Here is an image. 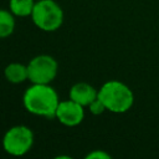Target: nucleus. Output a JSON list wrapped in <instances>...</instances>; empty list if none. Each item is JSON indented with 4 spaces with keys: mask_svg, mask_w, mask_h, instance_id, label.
<instances>
[{
    "mask_svg": "<svg viewBox=\"0 0 159 159\" xmlns=\"http://www.w3.org/2000/svg\"><path fill=\"white\" fill-rule=\"evenodd\" d=\"M22 103L26 111L32 114L53 118L56 117L60 99L57 92L51 86L32 83V86L25 91Z\"/></svg>",
    "mask_w": 159,
    "mask_h": 159,
    "instance_id": "obj_1",
    "label": "nucleus"
},
{
    "mask_svg": "<svg viewBox=\"0 0 159 159\" xmlns=\"http://www.w3.org/2000/svg\"><path fill=\"white\" fill-rule=\"evenodd\" d=\"M98 98L104 103L107 111L113 113H125L134 103L132 89L117 80L106 82L98 91Z\"/></svg>",
    "mask_w": 159,
    "mask_h": 159,
    "instance_id": "obj_2",
    "label": "nucleus"
},
{
    "mask_svg": "<svg viewBox=\"0 0 159 159\" xmlns=\"http://www.w3.org/2000/svg\"><path fill=\"white\" fill-rule=\"evenodd\" d=\"M31 19L43 31H55L63 22V11L55 0H39L35 2Z\"/></svg>",
    "mask_w": 159,
    "mask_h": 159,
    "instance_id": "obj_3",
    "label": "nucleus"
},
{
    "mask_svg": "<svg viewBox=\"0 0 159 159\" xmlns=\"http://www.w3.org/2000/svg\"><path fill=\"white\" fill-rule=\"evenodd\" d=\"M34 144V133L26 125L11 127L2 138V148L6 153L14 157L26 154Z\"/></svg>",
    "mask_w": 159,
    "mask_h": 159,
    "instance_id": "obj_4",
    "label": "nucleus"
},
{
    "mask_svg": "<svg viewBox=\"0 0 159 159\" xmlns=\"http://www.w3.org/2000/svg\"><path fill=\"white\" fill-rule=\"evenodd\" d=\"M57 61L48 55H39L34 57L27 65L29 80L32 83L48 84L57 75Z\"/></svg>",
    "mask_w": 159,
    "mask_h": 159,
    "instance_id": "obj_5",
    "label": "nucleus"
},
{
    "mask_svg": "<svg viewBox=\"0 0 159 159\" xmlns=\"http://www.w3.org/2000/svg\"><path fill=\"white\" fill-rule=\"evenodd\" d=\"M56 118L67 127H75L84 118L83 106L72 101L71 98L67 101H60L56 111Z\"/></svg>",
    "mask_w": 159,
    "mask_h": 159,
    "instance_id": "obj_6",
    "label": "nucleus"
},
{
    "mask_svg": "<svg viewBox=\"0 0 159 159\" xmlns=\"http://www.w3.org/2000/svg\"><path fill=\"white\" fill-rule=\"evenodd\" d=\"M98 97V91L86 82H78L70 89V98L81 106H89Z\"/></svg>",
    "mask_w": 159,
    "mask_h": 159,
    "instance_id": "obj_7",
    "label": "nucleus"
},
{
    "mask_svg": "<svg viewBox=\"0 0 159 159\" xmlns=\"http://www.w3.org/2000/svg\"><path fill=\"white\" fill-rule=\"evenodd\" d=\"M4 75L6 80L11 83H21L26 80H29V73H27V66L17 62L9 63L5 67Z\"/></svg>",
    "mask_w": 159,
    "mask_h": 159,
    "instance_id": "obj_8",
    "label": "nucleus"
},
{
    "mask_svg": "<svg viewBox=\"0 0 159 159\" xmlns=\"http://www.w3.org/2000/svg\"><path fill=\"white\" fill-rule=\"evenodd\" d=\"M9 6H10V11L14 15L25 17V16H31L35 6V1L34 0H10Z\"/></svg>",
    "mask_w": 159,
    "mask_h": 159,
    "instance_id": "obj_9",
    "label": "nucleus"
},
{
    "mask_svg": "<svg viewBox=\"0 0 159 159\" xmlns=\"http://www.w3.org/2000/svg\"><path fill=\"white\" fill-rule=\"evenodd\" d=\"M11 11L0 9V39L7 37L14 32L15 20Z\"/></svg>",
    "mask_w": 159,
    "mask_h": 159,
    "instance_id": "obj_10",
    "label": "nucleus"
},
{
    "mask_svg": "<svg viewBox=\"0 0 159 159\" xmlns=\"http://www.w3.org/2000/svg\"><path fill=\"white\" fill-rule=\"evenodd\" d=\"M89 112L92 113V114H96V116H98V114H102L104 111H107V108H106V106H104V103L97 97L89 106Z\"/></svg>",
    "mask_w": 159,
    "mask_h": 159,
    "instance_id": "obj_11",
    "label": "nucleus"
},
{
    "mask_svg": "<svg viewBox=\"0 0 159 159\" xmlns=\"http://www.w3.org/2000/svg\"><path fill=\"white\" fill-rule=\"evenodd\" d=\"M86 159H111V155L103 150H93L86 155Z\"/></svg>",
    "mask_w": 159,
    "mask_h": 159,
    "instance_id": "obj_12",
    "label": "nucleus"
}]
</instances>
